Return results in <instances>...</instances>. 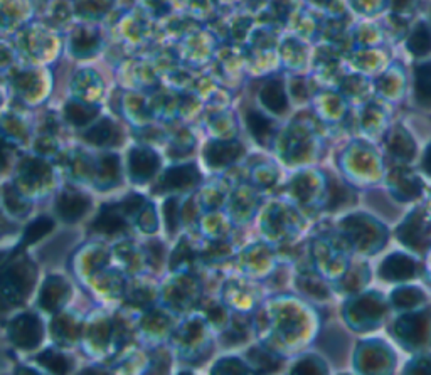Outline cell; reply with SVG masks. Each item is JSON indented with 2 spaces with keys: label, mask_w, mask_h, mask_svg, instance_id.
I'll return each instance as SVG.
<instances>
[{
  "label": "cell",
  "mask_w": 431,
  "mask_h": 375,
  "mask_svg": "<svg viewBox=\"0 0 431 375\" xmlns=\"http://www.w3.org/2000/svg\"><path fill=\"white\" fill-rule=\"evenodd\" d=\"M12 339L21 347H34L40 339L39 320L36 317H31V315L17 318L12 325Z\"/></svg>",
  "instance_id": "1"
},
{
  "label": "cell",
  "mask_w": 431,
  "mask_h": 375,
  "mask_svg": "<svg viewBox=\"0 0 431 375\" xmlns=\"http://www.w3.org/2000/svg\"><path fill=\"white\" fill-rule=\"evenodd\" d=\"M159 157L150 150L137 148L130 154V172L135 180H147L157 172Z\"/></svg>",
  "instance_id": "2"
},
{
  "label": "cell",
  "mask_w": 431,
  "mask_h": 375,
  "mask_svg": "<svg viewBox=\"0 0 431 375\" xmlns=\"http://www.w3.org/2000/svg\"><path fill=\"white\" fill-rule=\"evenodd\" d=\"M381 276L389 281L410 280L415 276V263L403 254H393L382 263Z\"/></svg>",
  "instance_id": "3"
},
{
  "label": "cell",
  "mask_w": 431,
  "mask_h": 375,
  "mask_svg": "<svg viewBox=\"0 0 431 375\" xmlns=\"http://www.w3.org/2000/svg\"><path fill=\"white\" fill-rule=\"evenodd\" d=\"M241 155H243V147L236 142H214L206 150L207 162L214 167L229 165Z\"/></svg>",
  "instance_id": "4"
},
{
  "label": "cell",
  "mask_w": 431,
  "mask_h": 375,
  "mask_svg": "<svg viewBox=\"0 0 431 375\" xmlns=\"http://www.w3.org/2000/svg\"><path fill=\"white\" fill-rule=\"evenodd\" d=\"M199 180L198 169L194 165H182V167H174V169L167 170L165 176L162 179V187L163 189H184L191 187L196 182Z\"/></svg>",
  "instance_id": "5"
},
{
  "label": "cell",
  "mask_w": 431,
  "mask_h": 375,
  "mask_svg": "<svg viewBox=\"0 0 431 375\" xmlns=\"http://www.w3.org/2000/svg\"><path fill=\"white\" fill-rule=\"evenodd\" d=\"M88 206H90V202H88L86 197L81 194H65L58 199L56 210L65 221H76L86 213Z\"/></svg>",
  "instance_id": "6"
},
{
  "label": "cell",
  "mask_w": 431,
  "mask_h": 375,
  "mask_svg": "<svg viewBox=\"0 0 431 375\" xmlns=\"http://www.w3.org/2000/svg\"><path fill=\"white\" fill-rule=\"evenodd\" d=\"M93 228L100 232L113 234L125 229V219L120 214H117L113 207H105L96 217V221L93 222Z\"/></svg>",
  "instance_id": "7"
},
{
  "label": "cell",
  "mask_w": 431,
  "mask_h": 375,
  "mask_svg": "<svg viewBox=\"0 0 431 375\" xmlns=\"http://www.w3.org/2000/svg\"><path fill=\"white\" fill-rule=\"evenodd\" d=\"M261 101L268 110L275 111V113H281L287 108V98H285L283 88L277 81H271L266 84L261 91Z\"/></svg>",
  "instance_id": "8"
},
{
  "label": "cell",
  "mask_w": 431,
  "mask_h": 375,
  "mask_svg": "<svg viewBox=\"0 0 431 375\" xmlns=\"http://www.w3.org/2000/svg\"><path fill=\"white\" fill-rule=\"evenodd\" d=\"M115 136H117V128H115L110 121L105 120L102 121V123L93 126L91 130H88L84 138L95 145H108L115 142Z\"/></svg>",
  "instance_id": "9"
},
{
  "label": "cell",
  "mask_w": 431,
  "mask_h": 375,
  "mask_svg": "<svg viewBox=\"0 0 431 375\" xmlns=\"http://www.w3.org/2000/svg\"><path fill=\"white\" fill-rule=\"evenodd\" d=\"M53 228H54L53 219L39 217V219H37V221L32 222V224L29 226L27 229H25V234H24V239H22V244H24V246H29V244L37 243V241L43 239V237L46 236V234L49 232Z\"/></svg>",
  "instance_id": "10"
},
{
  "label": "cell",
  "mask_w": 431,
  "mask_h": 375,
  "mask_svg": "<svg viewBox=\"0 0 431 375\" xmlns=\"http://www.w3.org/2000/svg\"><path fill=\"white\" fill-rule=\"evenodd\" d=\"M246 123L250 132L253 133V136H255L256 140H259V142H263V140H266L270 136L271 133L270 120L266 117H263L261 113H258V111H250V113H248Z\"/></svg>",
  "instance_id": "11"
},
{
  "label": "cell",
  "mask_w": 431,
  "mask_h": 375,
  "mask_svg": "<svg viewBox=\"0 0 431 375\" xmlns=\"http://www.w3.org/2000/svg\"><path fill=\"white\" fill-rule=\"evenodd\" d=\"M98 114L95 108H88L83 105H68L66 108V117L74 125H84L91 121Z\"/></svg>",
  "instance_id": "12"
},
{
  "label": "cell",
  "mask_w": 431,
  "mask_h": 375,
  "mask_svg": "<svg viewBox=\"0 0 431 375\" xmlns=\"http://www.w3.org/2000/svg\"><path fill=\"white\" fill-rule=\"evenodd\" d=\"M37 360H39L44 367H47V369H51L56 374L68 372V360L65 359V355L56 354V352H46V354L39 355Z\"/></svg>",
  "instance_id": "13"
},
{
  "label": "cell",
  "mask_w": 431,
  "mask_h": 375,
  "mask_svg": "<svg viewBox=\"0 0 431 375\" xmlns=\"http://www.w3.org/2000/svg\"><path fill=\"white\" fill-rule=\"evenodd\" d=\"M416 93L423 101L431 103V66H423L416 74Z\"/></svg>",
  "instance_id": "14"
},
{
  "label": "cell",
  "mask_w": 431,
  "mask_h": 375,
  "mask_svg": "<svg viewBox=\"0 0 431 375\" xmlns=\"http://www.w3.org/2000/svg\"><path fill=\"white\" fill-rule=\"evenodd\" d=\"M410 47L413 53L419 56L426 54L431 49V36H430V32L423 27V25L419 29H416L415 34L411 36Z\"/></svg>",
  "instance_id": "15"
},
{
  "label": "cell",
  "mask_w": 431,
  "mask_h": 375,
  "mask_svg": "<svg viewBox=\"0 0 431 375\" xmlns=\"http://www.w3.org/2000/svg\"><path fill=\"white\" fill-rule=\"evenodd\" d=\"M389 152H393V154L401 158H411V155H413V145L408 140V136L397 135L393 136L391 142H389Z\"/></svg>",
  "instance_id": "16"
},
{
  "label": "cell",
  "mask_w": 431,
  "mask_h": 375,
  "mask_svg": "<svg viewBox=\"0 0 431 375\" xmlns=\"http://www.w3.org/2000/svg\"><path fill=\"white\" fill-rule=\"evenodd\" d=\"M165 219H167V228L170 231H176L177 224H179V206H177V200L170 199L165 204Z\"/></svg>",
  "instance_id": "17"
},
{
  "label": "cell",
  "mask_w": 431,
  "mask_h": 375,
  "mask_svg": "<svg viewBox=\"0 0 431 375\" xmlns=\"http://www.w3.org/2000/svg\"><path fill=\"white\" fill-rule=\"evenodd\" d=\"M22 170H24L25 177H29V179H34V177L39 179V177H43L46 173L47 167L40 160H27Z\"/></svg>",
  "instance_id": "18"
},
{
  "label": "cell",
  "mask_w": 431,
  "mask_h": 375,
  "mask_svg": "<svg viewBox=\"0 0 431 375\" xmlns=\"http://www.w3.org/2000/svg\"><path fill=\"white\" fill-rule=\"evenodd\" d=\"M102 176L103 179L113 180L118 176V158L117 157H106L102 162Z\"/></svg>",
  "instance_id": "19"
},
{
  "label": "cell",
  "mask_w": 431,
  "mask_h": 375,
  "mask_svg": "<svg viewBox=\"0 0 431 375\" xmlns=\"http://www.w3.org/2000/svg\"><path fill=\"white\" fill-rule=\"evenodd\" d=\"M5 206L9 207L10 210L21 209V206H22L21 197L17 195V192L14 191L12 187H7V189H5Z\"/></svg>",
  "instance_id": "20"
},
{
  "label": "cell",
  "mask_w": 431,
  "mask_h": 375,
  "mask_svg": "<svg viewBox=\"0 0 431 375\" xmlns=\"http://www.w3.org/2000/svg\"><path fill=\"white\" fill-rule=\"evenodd\" d=\"M142 206H143V199L139 195L128 197V199L124 202V209L126 210V213H135V210L140 209Z\"/></svg>",
  "instance_id": "21"
},
{
  "label": "cell",
  "mask_w": 431,
  "mask_h": 375,
  "mask_svg": "<svg viewBox=\"0 0 431 375\" xmlns=\"http://www.w3.org/2000/svg\"><path fill=\"white\" fill-rule=\"evenodd\" d=\"M7 167V154H5V145L0 142V170H3Z\"/></svg>",
  "instance_id": "22"
},
{
  "label": "cell",
  "mask_w": 431,
  "mask_h": 375,
  "mask_svg": "<svg viewBox=\"0 0 431 375\" xmlns=\"http://www.w3.org/2000/svg\"><path fill=\"white\" fill-rule=\"evenodd\" d=\"M423 167H425L426 172L431 176V145L428 147V150H426L425 154V160H423Z\"/></svg>",
  "instance_id": "23"
}]
</instances>
